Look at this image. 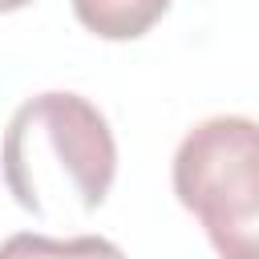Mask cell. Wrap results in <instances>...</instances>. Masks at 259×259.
Masks as SVG:
<instances>
[{
	"mask_svg": "<svg viewBox=\"0 0 259 259\" xmlns=\"http://www.w3.org/2000/svg\"><path fill=\"white\" fill-rule=\"evenodd\" d=\"M8 194L36 219L93 214L117 174V142L105 113L81 93L28 97L0 146Z\"/></svg>",
	"mask_w": 259,
	"mask_h": 259,
	"instance_id": "1",
	"label": "cell"
},
{
	"mask_svg": "<svg viewBox=\"0 0 259 259\" xmlns=\"http://www.w3.org/2000/svg\"><path fill=\"white\" fill-rule=\"evenodd\" d=\"M24 4H32V0H0V12H16V8H24Z\"/></svg>",
	"mask_w": 259,
	"mask_h": 259,
	"instance_id": "5",
	"label": "cell"
},
{
	"mask_svg": "<svg viewBox=\"0 0 259 259\" xmlns=\"http://www.w3.org/2000/svg\"><path fill=\"white\" fill-rule=\"evenodd\" d=\"M170 0H73L77 20L101 40H134L166 16Z\"/></svg>",
	"mask_w": 259,
	"mask_h": 259,
	"instance_id": "3",
	"label": "cell"
},
{
	"mask_svg": "<svg viewBox=\"0 0 259 259\" xmlns=\"http://www.w3.org/2000/svg\"><path fill=\"white\" fill-rule=\"evenodd\" d=\"M174 194L219 259H259V121L243 113L198 121L174 154Z\"/></svg>",
	"mask_w": 259,
	"mask_h": 259,
	"instance_id": "2",
	"label": "cell"
},
{
	"mask_svg": "<svg viewBox=\"0 0 259 259\" xmlns=\"http://www.w3.org/2000/svg\"><path fill=\"white\" fill-rule=\"evenodd\" d=\"M0 259H125V251L101 235H73V239H53V235H8L0 243Z\"/></svg>",
	"mask_w": 259,
	"mask_h": 259,
	"instance_id": "4",
	"label": "cell"
}]
</instances>
